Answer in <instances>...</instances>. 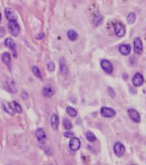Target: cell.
Here are the masks:
<instances>
[{
  "label": "cell",
  "instance_id": "6da1fadb",
  "mask_svg": "<svg viewBox=\"0 0 146 165\" xmlns=\"http://www.w3.org/2000/svg\"><path fill=\"white\" fill-rule=\"evenodd\" d=\"M8 28H9V30L11 34L15 35V36L19 34L20 26L16 21H10L8 23Z\"/></svg>",
  "mask_w": 146,
  "mask_h": 165
},
{
  "label": "cell",
  "instance_id": "7a4b0ae2",
  "mask_svg": "<svg viewBox=\"0 0 146 165\" xmlns=\"http://www.w3.org/2000/svg\"><path fill=\"white\" fill-rule=\"evenodd\" d=\"M101 66H102V70L108 74H111L114 70L113 64L108 59H102L101 61Z\"/></svg>",
  "mask_w": 146,
  "mask_h": 165
},
{
  "label": "cell",
  "instance_id": "3957f363",
  "mask_svg": "<svg viewBox=\"0 0 146 165\" xmlns=\"http://www.w3.org/2000/svg\"><path fill=\"white\" fill-rule=\"evenodd\" d=\"M101 114H102V116L105 117V118H111V117L115 116L116 114V112L113 108L103 107V108H101Z\"/></svg>",
  "mask_w": 146,
  "mask_h": 165
},
{
  "label": "cell",
  "instance_id": "277c9868",
  "mask_svg": "<svg viewBox=\"0 0 146 165\" xmlns=\"http://www.w3.org/2000/svg\"><path fill=\"white\" fill-rule=\"evenodd\" d=\"M114 152H115V155L117 157H122L125 154L126 148H125V146H123L121 143L117 142V143H115V146H114Z\"/></svg>",
  "mask_w": 146,
  "mask_h": 165
},
{
  "label": "cell",
  "instance_id": "5b68a950",
  "mask_svg": "<svg viewBox=\"0 0 146 165\" xmlns=\"http://www.w3.org/2000/svg\"><path fill=\"white\" fill-rule=\"evenodd\" d=\"M115 33L116 36L118 37H123L126 34V28L125 26L123 25L121 22L116 23L115 26Z\"/></svg>",
  "mask_w": 146,
  "mask_h": 165
},
{
  "label": "cell",
  "instance_id": "8992f818",
  "mask_svg": "<svg viewBox=\"0 0 146 165\" xmlns=\"http://www.w3.org/2000/svg\"><path fill=\"white\" fill-rule=\"evenodd\" d=\"M69 146H70V149L72 152H76L77 150H79V148L81 146V142H80L79 139L73 137L70 139Z\"/></svg>",
  "mask_w": 146,
  "mask_h": 165
},
{
  "label": "cell",
  "instance_id": "52a82bcc",
  "mask_svg": "<svg viewBox=\"0 0 146 165\" xmlns=\"http://www.w3.org/2000/svg\"><path fill=\"white\" fill-rule=\"evenodd\" d=\"M128 114H129L130 118H131L134 122H136V123L140 122V120H141L140 114L137 110H135L133 108H130V109H128Z\"/></svg>",
  "mask_w": 146,
  "mask_h": 165
},
{
  "label": "cell",
  "instance_id": "ba28073f",
  "mask_svg": "<svg viewBox=\"0 0 146 165\" xmlns=\"http://www.w3.org/2000/svg\"><path fill=\"white\" fill-rule=\"evenodd\" d=\"M134 52L137 54H141L143 52V43L140 38H136L134 40Z\"/></svg>",
  "mask_w": 146,
  "mask_h": 165
},
{
  "label": "cell",
  "instance_id": "9c48e42d",
  "mask_svg": "<svg viewBox=\"0 0 146 165\" xmlns=\"http://www.w3.org/2000/svg\"><path fill=\"white\" fill-rule=\"evenodd\" d=\"M144 82V76L140 73H136L133 77V83L134 86L136 87H139L143 84Z\"/></svg>",
  "mask_w": 146,
  "mask_h": 165
},
{
  "label": "cell",
  "instance_id": "30bf717a",
  "mask_svg": "<svg viewBox=\"0 0 146 165\" xmlns=\"http://www.w3.org/2000/svg\"><path fill=\"white\" fill-rule=\"evenodd\" d=\"M35 136H36L39 142H40V143H44L46 140V133H45L43 128H38L35 132Z\"/></svg>",
  "mask_w": 146,
  "mask_h": 165
},
{
  "label": "cell",
  "instance_id": "8fae6325",
  "mask_svg": "<svg viewBox=\"0 0 146 165\" xmlns=\"http://www.w3.org/2000/svg\"><path fill=\"white\" fill-rule=\"evenodd\" d=\"M4 13H5L6 18L9 20V21H16V19H17L16 14L15 11L13 10V9L10 8V7H8V8L5 9Z\"/></svg>",
  "mask_w": 146,
  "mask_h": 165
},
{
  "label": "cell",
  "instance_id": "7c38bea8",
  "mask_svg": "<svg viewBox=\"0 0 146 165\" xmlns=\"http://www.w3.org/2000/svg\"><path fill=\"white\" fill-rule=\"evenodd\" d=\"M58 124H59V118L58 115L56 114H53L51 116V127L53 130H58Z\"/></svg>",
  "mask_w": 146,
  "mask_h": 165
},
{
  "label": "cell",
  "instance_id": "4fadbf2b",
  "mask_svg": "<svg viewBox=\"0 0 146 165\" xmlns=\"http://www.w3.org/2000/svg\"><path fill=\"white\" fill-rule=\"evenodd\" d=\"M4 45L5 46L8 47L9 49H10L11 51L14 52V54H16V43L14 41V40L11 38H7L5 40H4Z\"/></svg>",
  "mask_w": 146,
  "mask_h": 165
},
{
  "label": "cell",
  "instance_id": "5bb4252c",
  "mask_svg": "<svg viewBox=\"0 0 146 165\" xmlns=\"http://www.w3.org/2000/svg\"><path fill=\"white\" fill-rule=\"evenodd\" d=\"M43 95L46 97H52V95H54V89H52V87L50 85H46L43 88Z\"/></svg>",
  "mask_w": 146,
  "mask_h": 165
},
{
  "label": "cell",
  "instance_id": "9a60e30c",
  "mask_svg": "<svg viewBox=\"0 0 146 165\" xmlns=\"http://www.w3.org/2000/svg\"><path fill=\"white\" fill-rule=\"evenodd\" d=\"M7 89L10 92V93H16L17 91V88L16 85V82L12 79H9L7 82Z\"/></svg>",
  "mask_w": 146,
  "mask_h": 165
},
{
  "label": "cell",
  "instance_id": "2e32d148",
  "mask_svg": "<svg viewBox=\"0 0 146 165\" xmlns=\"http://www.w3.org/2000/svg\"><path fill=\"white\" fill-rule=\"evenodd\" d=\"M119 50H120V52H121L122 55L127 56V55H128L131 52V46L127 44L121 45V46H120V47H119Z\"/></svg>",
  "mask_w": 146,
  "mask_h": 165
},
{
  "label": "cell",
  "instance_id": "e0dca14e",
  "mask_svg": "<svg viewBox=\"0 0 146 165\" xmlns=\"http://www.w3.org/2000/svg\"><path fill=\"white\" fill-rule=\"evenodd\" d=\"M59 67H60V72L63 74V75H67L68 74V67L66 65L65 63V60L64 58H60V61H59Z\"/></svg>",
  "mask_w": 146,
  "mask_h": 165
},
{
  "label": "cell",
  "instance_id": "ac0fdd59",
  "mask_svg": "<svg viewBox=\"0 0 146 165\" xmlns=\"http://www.w3.org/2000/svg\"><path fill=\"white\" fill-rule=\"evenodd\" d=\"M2 60H3V62L6 65H8L10 68V63H11V56H10V54L9 53V52H4L3 54H2Z\"/></svg>",
  "mask_w": 146,
  "mask_h": 165
},
{
  "label": "cell",
  "instance_id": "d6986e66",
  "mask_svg": "<svg viewBox=\"0 0 146 165\" xmlns=\"http://www.w3.org/2000/svg\"><path fill=\"white\" fill-rule=\"evenodd\" d=\"M3 107H4V111L6 113L10 114V115H14V114H15V109L11 107V105L9 102H4Z\"/></svg>",
  "mask_w": 146,
  "mask_h": 165
},
{
  "label": "cell",
  "instance_id": "ffe728a7",
  "mask_svg": "<svg viewBox=\"0 0 146 165\" xmlns=\"http://www.w3.org/2000/svg\"><path fill=\"white\" fill-rule=\"evenodd\" d=\"M67 37L71 41H75V40H76V39L78 38V34L75 30L70 29V30L67 32Z\"/></svg>",
  "mask_w": 146,
  "mask_h": 165
},
{
  "label": "cell",
  "instance_id": "44dd1931",
  "mask_svg": "<svg viewBox=\"0 0 146 165\" xmlns=\"http://www.w3.org/2000/svg\"><path fill=\"white\" fill-rule=\"evenodd\" d=\"M127 22H128V23H130V24H133L134 22L136 21V14L133 12H131L128 14V16H127Z\"/></svg>",
  "mask_w": 146,
  "mask_h": 165
},
{
  "label": "cell",
  "instance_id": "7402d4cb",
  "mask_svg": "<svg viewBox=\"0 0 146 165\" xmlns=\"http://www.w3.org/2000/svg\"><path fill=\"white\" fill-rule=\"evenodd\" d=\"M66 112H67V114H69L70 117H76V114H77L76 109L74 108H72V107H67L66 108Z\"/></svg>",
  "mask_w": 146,
  "mask_h": 165
},
{
  "label": "cell",
  "instance_id": "603a6c76",
  "mask_svg": "<svg viewBox=\"0 0 146 165\" xmlns=\"http://www.w3.org/2000/svg\"><path fill=\"white\" fill-rule=\"evenodd\" d=\"M32 71H33V74L35 76H37L39 79H41V73H40V70L38 67L36 66H33L32 68Z\"/></svg>",
  "mask_w": 146,
  "mask_h": 165
},
{
  "label": "cell",
  "instance_id": "cb8c5ba5",
  "mask_svg": "<svg viewBox=\"0 0 146 165\" xmlns=\"http://www.w3.org/2000/svg\"><path fill=\"white\" fill-rule=\"evenodd\" d=\"M86 139L89 140V142H94L96 140V137H95V135L93 133L88 132V133H86Z\"/></svg>",
  "mask_w": 146,
  "mask_h": 165
},
{
  "label": "cell",
  "instance_id": "d4e9b609",
  "mask_svg": "<svg viewBox=\"0 0 146 165\" xmlns=\"http://www.w3.org/2000/svg\"><path fill=\"white\" fill-rule=\"evenodd\" d=\"M102 21H103V16H101V15H99V16H97L95 17V19H94V24L95 26H99L102 22Z\"/></svg>",
  "mask_w": 146,
  "mask_h": 165
},
{
  "label": "cell",
  "instance_id": "484cf974",
  "mask_svg": "<svg viewBox=\"0 0 146 165\" xmlns=\"http://www.w3.org/2000/svg\"><path fill=\"white\" fill-rule=\"evenodd\" d=\"M64 127L66 130H70V129L72 128L71 122H70L68 119H64Z\"/></svg>",
  "mask_w": 146,
  "mask_h": 165
},
{
  "label": "cell",
  "instance_id": "4316f807",
  "mask_svg": "<svg viewBox=\"0 0 146 165\" xmlns=\"http://www.w3.org/2000/svg\"><path fill=\"white\" fill-rule=\"evenodd\" d=\"M13 105H14V109L15 111H16L18 114H21L22 112V107L20 106V104L17 102H13Z\"/></svg>",
  "mask_w": 146,
  "mask_h": 165
},
{
  "label": "cell",
  "instance_id": "83f0119b",
  "mask_svg": "<svg viewBox=\"0 0 146 165\" xmlns=\"http://www.w3.org/2000/svg\"><path fill=\"white\" fill-rule=\"evenodd\" d=\"M47 70L51 71V72H52L53 70H55V64L53 63L52 61H49L47 63Z\"/></svg>",
  "mask_w": 146,
  "mask_h": 165
},
{
  "label": "cell",
  "instance_id": "f1b7e54d",
  "mask_svg": "<svg viewBox=\"0 0 146 165\" xmlns=\"http://www.w3.org/2000/svg\"><path fill=\"white\" fill-rule=\"evenodd\" d=\"M64 137H66V138L71 139V138H73V137H74V134H73V133H71V132H65V133L64 134Z\"/></svg>",
  "mask_w": 146,
  "mask_h": 165
},
{
  "label": "cell",
  "instance_id": "f546056e",
  "mask_svg": "<svg viewBox=\"0 0 146 165\" xmlns=\"http://www.w3.org/2000/svg\"><path fill=\"white\" fill-rule=\"evenodd\" d=\"M5 34V30L4 28H0V37H3Z\"/></svg>",
  "mask_w": 146,
  "mask_h": 165
},
{
  "label": "cell",
  "instance_id": "4dcf8cb0",
  "mask_svg": "<svg viewBox=\"0 0 146 165\" xmlns=\"http://www.w3.org/2000/svg\"><path fill=\"white\" fill-rule=\"evenodd\" d=\"M22 96L23 97V99H24V100H26V99L28 97V95L27 94V92H26V91H23V92L22 93Z\"/></svg>",
  "mask_w": 146,
  "mask_h": 165
},
{
  "label": "cell",
  "instance_id": "1f68e13d",
  "mask_svg": "<svg viewBox=\"0 0 146 165\" xmlns=\"http://www.w3.org/2000/svg\"><path fill=\"white\" fill-rule=\"evenodd\" d=\"M38 35L39 36H37V37H36L37 39H41V38H43V37H44V34H43V33H42V34H39Z\"/></svg>",
  "mask_w": 146,
  "mask_h": 165
},
{
  "label": "cell",
  "instance_id": "d6a6232c",
  "mask_svg": "<svg viewBox=\"0 0 146 165\" xmlns=\"http://www.w3.org/2000/svg\"><path fill=\"white\" fill-rule=\"evenodd\" d=\"M2 19V15H1V13H0V21Z\"/></svg>",
  "mask_w": 146,
  "mask_h": 165
}]
</instances>
